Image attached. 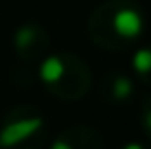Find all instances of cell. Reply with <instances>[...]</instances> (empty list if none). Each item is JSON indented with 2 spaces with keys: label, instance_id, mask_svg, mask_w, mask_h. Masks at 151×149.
<instances>
[{
  "label": "cell",
  "instance_id": "obj_7",
  "mask_svg": "<svg viewBox=\"0 0 151 149\" xmlns=\"http://www.w3.org/2000/svg\"><path fill=\"white\" fill-rule=\"evenodd\" d=\"M132 73L136 81L151 88V44L136 46V50L132 53Z\"/></svg>",
  "mask_w": 151,
  "mask_h": 149
},
{
  "label": "cell",
  "instance_id": "obj_2",
  "mask_svg": "<svg viewBox=\"0 0 151 149\" xmlns=\"http://www.w3.org/2000/svg\"><path fill=\"white\" fill-rule=\"evenodd\" d=\"M37 81L59 101H81L92 88V70L79 55L59 50L37 64Z\"/></svg>",
  "mask_w": 151,
  "mask_h": 149
},
{
  "label": "cell",
  "instance_id": "obj_1",
  "mask_svg": "<svg viewBox=\"0 0 151 149\" xmlns=\"http://www.w3.org/2000/svg\"><path fill=\"white\" fill-rule=\"evenodd\" d=\"M147 27L145 11L134 0H107L99 4L88 20V37L103 50L136 48Z\"/></svg>",
  "mask_w": 151,
  "mask_h": 149
},
{
  "label": "cell",
  "instance_id": "obj_8",
  "mask_svg": "<svg viewBox=\"0 0 151 149\" xmlns=\"http://www.w3.org/2000/svg\"><path fill=\"white\" fill-rule=\"evenodd\" d=\"M140 127H142V134L147 136V140L151 143V94L145 96L142 105H140Z\"/></svg>",
  "mask_w": 151,
  "mask_h": 149
},
{
  "label": "cell",
  "instance_id": "obj_6",
  "mask_svg": "<svg viewBox=\"0 0 151 149\" xmlns=\"http://www.w3.org/2000/svg\"><path fill=\"white\" fill-rule=\"evenodd\" d=\"M101 96L112 105H125L136 96V79L125 70L114 68L101 79Z\"/></svg>",
  "mask_w": 151,
  "mask_h": 149
},
{
  "label": "cell",
  "instance_id": "obj_5",
  "mask_svg": "<svg viewBox=\"0 0 151 149\" xmlns=\"http://www.w3.org/2000/svg\"><path fill=\"white\" fill-rule=\"evenodd\" d=\"M101 132L90 125H72L66 127L48 143V149H103Z\"/></svg>",
  "mask_w": 151,
  "mask_h": 149
},
{
  "label": "cell",
  "instance_id": "obj_9",
  "mask_svg": "<svg viewBox=\"0 0 151 149\" xmlns=\"http://www.w3.org/2000/svg\"><path fill=\"white\" fill-rule=\"evenodd\" d=\"M121 149H151V147L145 145V143H140V140H129V143H125Z\"/></svg>",
  "mask_w": 151,
  "mask_h": 149
},
{
  "label": "cell",
  "instance_id": "obj_3",
  "mask_svg": "<svg viewBox=\"0 0 151 149\" xmlns=\"http://www.w3.org/2000/svg\"><path fill=\"white\" fill-rule=\"evenodd\" d=\"M46 140V119L33 105L13 107L0 123V149H42Z\"/></svg>",
  "mask_w": 151,
  "mask_h": 149
},
{
  "label": "cell",
  "instance_id": "obj_4",
  "mask_svg": "<svg viewBox=\"0 0 151 149\" xmlns=\"http://www.w3.org/2000/svg\"><path fill=\"white\" fill-rule=\"evenodd\" d=\"M48 46L50 35L40 22H24L13 31V50L24 64H40L48 55Z\"/></svg>",
  "mask_w": 151,
  "mask_h": 149
}]
</instances>
